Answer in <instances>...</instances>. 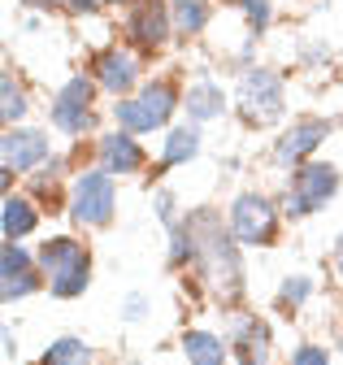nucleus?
<instances>
[{"mask_svg": "<svg viewBox=\"0 0 343 365\" xmlns=\"http://www.w3.org/2000/svg\"><path fill=\"white\" fill-rule=\"evenodd\" d=\"M200 148H204V135H200L196 122H187V126H169V130H165V144H161V165H165V170L187 165V161L200 157Z\"/></svg>", "mask_w": 343, "mask_h": 365, "instance_id": "2eb2a0df", "label": "nucleus"}, {"mask_svg": "<svg viewBox=\"0 0 343 365\" xmlns=\"http://www.w3.org/2000/svg\"><path fill=\"white\" fill-rule=\"evenodd\" d=\"M334 269H339V279H343V231H339V240H334Z\"/></svg>", "mask_w": 343, "mask_h": 365, "instance_id": "c85d7f7f", "label": "nucleus"}, {"mask_svg": "<svg viewBox=\"0 0 343 365\" xmlns=\"http://www.w3.org/2000/svg\"><path fill=\"white\" fill-rule=\"evenodd\" d=\"M169 18H174V31L183 39L204 35V26L213 18V0H169Z\"/></svg>", "mask_w": 343, "mask_h": 365, "instance_id": "a211bd4d", "label": "nucleus"}, {"mask_svg": "<svg viewBox=\"0 0 343 365\" xmlns=\"http://www.w3.org/2000/svg\"><path fill=\"white\" fill-rule=\"evenodd\" d=\"M157 217L165 222V231H169V226H179L183 217H179V200H174V192H157Z\"/></svg>", "mask_w": 343, "mask_h": 365, "instance_id": "a878e982", "label": "nucleus"}, {"mask_svg": "<svg viewBox=\"0 0 343 365\" xmlns=\"http://www.w3.org/2000/svg\"><path fill=\"white\" fill-rule=\"evenodd\" d=\"M35 226H39L35 200H31V196H5V205H0V231H5V240L22 244Z\"/></svg>", "mask_w": 343, "mask_h": 365, "instance_id": "dca6fc26", "label": "nucleus"}, {"mask_svg": "<svg viewBox=\"0 0 343 365\" xmlns=\"http://www.w3.org/2000/svg\"><path fill=\"white\" fill-rule=\"evenodd\" d=\"M278 213H283V205H274L265 192H239L231 200L226 222L243 248H270L278 240Z\"/></svg>", "mask_w": 343, "mask_h": 365, "instance_id": "6e6552de", "label": "nucleus"}, {"mask_svg": "<svg viewBox=\"0 0 343 365\" xmlns=\"http://www.w3.org/2000/svg\"><path fill=\"white\" fill-rule=\"evenodd\" d=\"M339 165L330 161H305L300 170H291V182H287V196H283V217L300 222V217H313L317 209H326L334 196H339Z\"/></svg>", "mask_w": 343, "mask_h": 365, "instance_id": "39448f33", "label": "nucleus"}, {"mask_svg": "<svg viewBox=\"0 0 343 365\" xmlns=\"http://www.w3.org/2000/svg\"><path fill=\"white\" fill-rule=\"evenodd\" d=\"M330 135H334V118L300 113V118H291V122L278 130L270 157H274V165H283V170H300L305 161H313V153L330 140Z\"/></svg>", "mask_w": 343, "mask_h": 365, "instance_id": "1a4fd4ad", "label": "nucleus"}, {"mask_svg": "<svg viewBox=\"0 0 343 365\" xmlns=\"http://www.w3.org/2000/svg\"><path fill=\"white\" fill-rule=\"evenodd\" d=\"M183 356L191 365H231V339L213 331H187L183 335Z\"/></svg>", "mask_w": 343, "mask_h": 365, "instance_id": "f3484780", "label": "nucleus"}, {"mask_svg": "<svg viewBox=\"0 0 343 365\" xmlns=\"http://www.w3.org/2000/svg\"><path fill=\"white\" fill-rule=\"evenodd\" d=\"M183 109H187V122L204 126V122H218V118L231 109V96H226V87H222L218 78L200 74V78L187 83V91H183Z\"/></svg>", "mask_w": 343, "mask_h": 365, "instance_id": "4468645a", "label": "nucleus"}, {"mask_svg": "<svg viewBox=\"0 0 343 365\" xmlns=\"http://www.w3.org/2000/svg\"><path fill=\"white\" fill-rule=\"evenodd\" d=\"M235 109H239L243 126H252V130L274 126L287 113V83H283V74L270 70V66H243V74L235 83Z\"/></svg>", "mask_w": 343, "mask_h": 365, "instance_id": "7ed1b4c3", "label": "nucleus"}, {"mask_svg": "<svg viewBox=\"0 0 343 365\" xmlns=\"http://www.w3.org/2000/svg\"><path fill=\"white\" fill-rule=\"evenodd\" d=\"M5 356H18V339H14V331H5Z\"/></svg>", "mask_w": 343, "mask_h": 365, "instance_id": "7c9ffc66", "label": "nucleus"}, {"mask_svg": "<svg viewBox=\"0 0 343 365\" xmlns=\"http://www.w3.org/2000/svg\"><path fill=\"white\" fill-rule=\"evenodd\" d=\"M39 269H44V283L57 300H78L92 287V252L83 240L74 235H53L39 244Z\"/></svg>", "mask_w": 343, "mask_h": 365, "instance_id": "f03ea898", "label": "nucleus"}, {"mask_svg": "<svg viewBox=\"0 0 343 365\" xmlns=\"http://www.w3.org/2000/svg\"><path fill=\"white\" fill-rule=\"evenodd\" d=\"M100 5H135V0H100Z\"/></svg>", "mask_w": 343, "mask_h": 365, "instance_id": "2f4dec72", "label": "nucleus"}, {"mask_svg": "<svg viewBox=\"0 0 343 365\" xmlns=\"http://www.w3.org/2000/svg\"><path fill=\"white\" fill-rule=\"evenodd\" d=\"M291 365H330V348H322V344H300L291 352Z\"/></svg>", "mask_w": 343, "mask_h": 365, "instance_id": "393cba45", "label": "nucleus"}, {"mask_svg": "<svg viewBox=\"0 0 343 365\" xmlns=\"http://www.w3.org/2000/svg\"><path fill=\"white\" fill-rule=\"evenodd\" d=\"M57 153H53V140L48 130H35V126H9L5 140H0V161L14 174H31L39 165H48Z\"/></svg>", "mask_w": 343, "mask_h": 365, "instance_id": "f8f14e48", "label": "nucleus"}, {"mask_svg": "<svg viewBox=\"0 0 343 365\" xmlns=\"http://www.w3.org/2000/svg\"><path fill=\"white\" fill-rule=\"evenodd\" d=\"M309 296H313V279H309V274H287V279L278 283V309L283 313H300V309H305L309 304Z\"/></svg>", "mask_w": 343, "mask_h": 365, "instance_id": "4be33fe9", "label": "nucleus"}, {"mask_svg": "<svg viewBox=\"0 0 343 365\" xmlns=\"http://www.w3.org/2000/svg\"><path fill=\"white\" fill-rule=\"evenodd\" d=\"M26 87L14 78V70H5L0 74V118H5V126H18L22 118H26Z\"/></svg>", "mask_w": 343, "mask_h": 365, "instance_id": "aec40b11", "label": "nucleus"}, {"mask_svg": "<svg viewBox=\"0 0 343 365\" xmlns=\"http://www.w3.org/2000/svg\"><path fill=\"white\" fill-rule=\"evenodd\" d=\"M174 109H183V91L169 78H148L139 87V96H122L113 105V122L131 135H152V130L169 126Z\"/></svg>", "mask_w": 343, "mask_h": 365, "instance_id": "20e7f679", "label": "nucleus"}, {"mask_svg": "<svg viewBox=\"0 0 343 365\" xmlns=\"http://www.w3.org/2000/svg\"><path fill=\"white\" fill-rule=\"evenodd\" d=\"M117 213V174H109L105 165H92L74 178L70 187V217L74 226H88V231H105Z\"/></svg>", "mask_w": 343, "mask_h": 365, "instance_id": "423d86ee", "label": "nucleus"}, {"mask_svg": "<svg viewBox=\"0 0 343 365\" xmlns=\"http://www.w3.org/2000/svg\"><path fill=\"white\" fill-rule=\"evenodd\" d=\"M39 283H44V269H31V274H18V279H5V283H0V300H5V304H18V300H26L31 292H39Z\"/></svg>", "mask_w": 343, "mask_h": 365, "instance_id": "b1692460", "label": "nucleus"}, {"mask_svg": "<svg viewBox=\"0 0 343 365\" xmlns=\"http://www.w3.org/2000/svg\"><path fill=\"white\" fill-rule=\"evenodd\" d=\"M92 78L100 83V91H109V96H131L135 87H144V66L131 48H117V43H109V48H100L92 57Z\"/></svg>", "mask_w": 343, "mask_h": 365, "instance_id": "9b49d317", "label": "nucleus"}, {"mask_svg": "<svg viewBox=\"0 0 343 365\" xmlns=\"http://www.w3.org/2000/svg\"><path fill=\"white\" fill-rule=\"evenodd\" d=\"M96 161L109 170V174H117V178H126V174H139L144 165H148V153H144V144L135 140L131 130H109V135H100L96 140Z\"/></svg>", "mask_w": 343, "mask_h": 365, "instance_id": "ddd939ff", "label": "nucleus"}, {"mask_svg": "<svg viewBox=\"0 0 343 365\" xmlns=\"http://www.w3.org/2000/svg\"><path fill=\"white\" fill-rule=\"evenodd\" d=\"M339 352H343V335H339Z\"/></svg>", "mask_w": 343, "mask_h": 365, "instance_id": "72a5a7b5", "label": "nucleus"}, {"mask_svg": "<svg viewBox=\"0 0 343 365\" xmlns=\"http://www.w3.org/2000/svg\"><path fill=\"white\" fill-rule=\"evenodd\" d=\"M222 5L239 9L243 22H248V35H256V39H261L270 31V22H274V0H222Z\"/></svg>", "mask_w": 343, "mask_h": 365, "instance_id": "412c9836", "label": "nucleus"}, {"mask_svg": "<svg viewBox=\"0 0 343 365\" xmlns=\"http://www.w3.org/2000/svg\"><path fill=\"white\" fill-rule=\"evenodd\" d=\"M169 35H179L174 18H169V0H135L131 14H126V39L139 53H161Z\"/></svg>", "mask_w": 343, "mask_h": 365, "instance_id": "9d476101", "label": "nucleus"}, {"mask_svg": "<svg viewBox=\"0 0 343 365\" xmlns=\"http://www.w3.org/2000/svg\"><path fill=\"white\" fill-rule=\"evenodd\" d=\"M96 91H100V83L92 74H70L48 101V122L61 135H70V140L92 135L96 130Z\"/></svg>", "mask_w": 343, "mask_h": 365, "instance_id": "0eeeda50", "label": "nucleus"}, {"mask_svg": "<svg viewBox=\"0 0 343 365\" xmlns=\"http://www.w3.org/2000/svg\"><path fill=\"white\" fill-rule=\"evenodd\" d=\"M31 269H39V257L26 252V248L14 244V240H5V248H0V283H5V279H18V274H31Z\"/></svg>", "mask_w": 343, "mask_h": 365, "instance_id": "5701e85b", "label": "nucleus"}, {"mask_svg": "<svg viewBox=\"0 0 343 365\" xmlns=\"http://www.w3.org/2000/svg\"><path fill=\"white\" fill-rule=\"evenodd\" d=\"M144 313H148V296L144 292H131V296L122 300V317H126V322H139Z\"/></svg>", "mask_w": 343, "mask_h": 365, "instance_id": "bb28decb", "label": "nucleus"}, {"mask_svg": "<svg viewBox=\"0 0 343 365\" xmlns=\"http://www.w3.org/2000/svg\"><path fill=\"white\" fill-rule=\"evenodd\" d=\"M239 365H265V361H252V356H239Z\"/></svg>", "mask_w": 343, "mask_h": 365, "instance_id": "473e14b6", "label": "nucleus"}, {"mask_svg": "<svg viewBox=\"0 0 343 365\" xmlns=\"http://www.w3.org/2000/svg\"><path fill=\"white\" fill-rule=\"evenodd\" d=\"M187 226H191V240H196V269H200V279L222 300H235L243 292V257H239L243 244L235 240L231 222H222L218 209H191Z\"/></svg>", "mask_w": 343, "mask_h": 365, "instance_id": "f257e3e1", "label": "nucleus"}, {"mask_svg": "<svg viewBox=\"0 0 343 365\" xmlns=\"http://www.w3.org/2000/svg\"><path fill=\"white\" fill-rule=\"evenodd\" d=\"M96 9H100V0H70V9H65V14L88 18V14H96Z\"/></svg>", "mask_w": 343, "mask_h": 365, "instance_id": "cd10ccee", "label": "nucleus"}, {"mask_svg": "<svg viewBox=\"0 0 343 365\" xmlns=\"http://www.w3.org/2000/svg\"><path fill=\"white\" fill-rule=\"evenodd\" d=\"M31 5H39V9H70V0H31Z\"/></svg>", "mask_w": 343, "mask_h": 365, "instance_id": "c756f323", "label": "nucleus"}, {"mask_svg": "<svg viewBox=\"0 0 343 365\" xmlns=\"http://www.w3.org/2000/svg\"><path fill=\"white\" fill-rule=\"evenodd\" d=\"M39 365H92V348L78 335H61V339L48 344V352L39 356Z\"/></svg>", "mask_w": 343, "mask_h": 365, "instance_id": "6ab92c4d", "label": "nucleus"}]
</instances>
